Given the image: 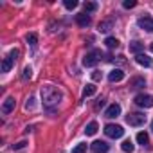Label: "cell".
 Instances as JSON below:
<instances>
[{
    "label": "cell",
    "mask_w": 153,
    "mask_h": 153,
    "mask_svg": "<svg viewBox=\"0 0 153 153\" xmlns=\"http://www.w3.org/2000/svg\"><path fill=\"white\" fill-rule=\"evenodd\" d=\"M142 49H144V43H142V42H137V40H135V42H131V43H130V51H131V52H135V54H140V51H142Z\"/></svg>",
    "instance_id": "5bb4252c"
},
{
    "label": "cell",
    "mask_w": 153,
    "mask_h": 153,
    "mask_svg": "<svg viewBox=\"0 0 153 153\" xmlns=\"http://www.w3.org/2000/svg\"><path fill=\"white\" fill-rule=\"evenodd\" d=\"M97 128H99V126H97V123H96V121H92V123H88V124H87L85 133H87V135H96V133H97Z\"/></svg>",
    "instance_id": "9a60e30c"
},
{
    "label": "cell",
    "mask_w": 153,
    "mask_h": 153,
    "mask_svg": "<svg viewBox=\"0 0 153 153\" xmlns=\"http://www.w3.org/2000/svg\"><path fill=\"white\" fill-rule=\"evenodd\" d=\"M105 43H106L108 49H117V47H119V40L114 38V36H108V38L105 40Z\"/></svg>",
    "instance_id": "2e32d148"
},
{
    "label": "cell",
    "mask_w": 153,
    "mask_h": 153,
    "mask_svg": "<svg viewBox=\"0 0 153 153\" xmlns=\"http://www.w3.org/2000/svg\"><path fill=\"white\" fill-rule=\"evenodd\" d=\"M42 101H43L45 106H54V105H58L61 101V92L56 87L47 85V87L42 88Z\"/></svg>",
    "instance_id": "6da1fadb"
},
{
    "label": "cell",
    "mask_w": 153,
    "mask_h": 153,
    "mask_svg": "<svg viewBox=\"0 0 153 153\" xmlns=\"http://www.w3.org/2000/svg\"><path fill=\"white\" fill-rule=\"evenodd\" d=\"M137 24H139L140 29H144V31H148V33H153V18H151L149 15L140 16V18L137 20Z\"/></svg>",
    "instance_id": "8992f818"
},
{
    "label": "cell",
    "mask_w": 153,
    "mask_h": 153,
    "mask_svg": "<svg viewBox=\"0 0 153 153\" xmlns=\"http://www.w3.org/2000/svg\"><path fill=\"white\" fill-rule=\"evenodd\" d=\"M144 85H146V81L142 78H133L131 79V88H142Z\"/></svg>",
    "instance_id": "7402d4cb"
},
{
    "label": "cell",
    "mask_w": 153,
    "mask_h": 153,
    "mask_svg": "<svg viewBox=\"0 0 153 153\" xmlns=\"http://www.w3.org/2000/svg\"><path fill=\"white\" fill-rule=\"evenodd\" d=\"M133 103L137 106H140V108H151L153 106V97L149 94H137L135 99H133Z\"/></svg>",
    "instance_id": "277c9868"
},
{
    "label": "cell",
    "mask_w": 153,
    "mask_h": 153,
    "mask_svg": "<svg viewBox=\"0 0 153 153\" xmlns=\"http://www.w3.org/2000/svg\"><path fill=\"white\" fill-rule=\"evenodd\" d=\"M110 29H112V20H105V22L99 24V31L101 33H108Z\"/></svg>",
    "instance_id": "44dd1931"
},
{
    "label": "cell",
    "mask_w": 153,
    "mask_h": 153,
    "mask_svg": "<svg viewBox=\"0 0 153 153\" xmlns=\"http://www.w3.org/2000/svg\"><path fill=\"white\" fill-rule=\"evenodd\" d=\"M121 114V106L117 105V103H114V105H110L108 108H106V112H105V117H108V119H114V117H117Z\"/></svg>",
    "instance_id": "9c48e42d"
},
{
    "label": "cell",
    "mask_w": 153,
    "mask_h": 153,
    "mask_svg": "<svg viewBox=\"0 0 153 153\" xmlns=\"http://www.w3.org/2000/svg\"><path fill=\"white\" fill-rule=\"evenodd\" d=\"M117 61H119V63H126V59H124V56H117Z\"/></svg>",
    "instance_id": "1f68e13d"
},
{
    "label": "cell",
    "mask_w": 153,
    "mask_h": 153,
    "mask_svg": "<svg viewBox=\"0 0 153 153\" xmlns=\"http://www.w3.org/2000/svg\"><path fill=\"white\" fill-rule=\"evenodd\" d=\"M92 79H94V81H99V79H101V74H99V72H94V74H92Z\"/></svg>",
    "instance_id": "4dcf8cb0"
},
{
    "label": "cell",
    "mask_w": 153,
    "mask_h": 153,
    "mask_svg": "<svg viewBox=\"0 0 153 153\" xmlns=\"http://www.w3.org/2000/svg\"><path fill=\"white\" fill-rule=\"evenodd\" d=\"M25 140H20V142H16V144H13V149H20V148H25Z\"/></svg>",
    "instance_id": "f1b7e54d"
},
{
    "label": "cell",
    "mask_w": 153,
    "mask_h": 153,
    "mask_svg": "<svg viewBox=\"0 0 153 153\" xmlns=\"http://www.w3.org/2000/svg\"><path fill=\"white\" fill-rule=\"evenodd\" d=\"M135 61H137L139 65H142V67H151V63H153V61H151V58H149V56H146V54H142V52L135 56Z\"/></svg>",
    "instance_id": "7c38bea8"
},
{
    "label": "cell",
    "mask_w": 153,
    "mask_h": 153,
    "mask_svg": "<svg viewBox=\"0 0 153 153\" xmlns=\"http://www.w3.org/2000/svg\"><path fill=\"white\" fill-rule=\"evenodd\" d=\"M123 7H124V9H131V7H135V0H124V2H123Z\"/></svg>",
    "instance_id": "4316f807"
},
{
    "label": "cell",
    "mask_w": 153,
    "mask_h": 153,
    "mask_svg": "<svg viewBox=\"0 0 153 153\" xmlns=\"http://www.w3.org/2000/svg\"><path fill=\"white\" fill-rule=\"evenodd\" d=\"M90 148H92L94 153H106V151L110 149V144H106L105 140H94V142L90 144Z\"/></svg>",
    "instance_id": "52a82bcc"
},
{
    "label": "cell",
    "mask_w": 153,
    "mask_h": 153,
    "mask_svg": "<svg viewBox=\"0 0 153 153\" xmlns=\"http://www.w3.org/2000/svg\"><path fill=\"white\" fill-rule=\"evenodd\" d=\"M105 133H106V137H110V139H119V137L124 135V130H123V126H119V124H106V126H105Z\"/></svg>",
    "instance_id": "3957f363"
},
{
    "label": "cell",
    "mask_w": 153,
    "mask_h": 153,
    "mask_svg": "<svg viewBox=\"0 0 153 153\" xmlns=\"http://www.w3.org/2000/svg\"><path fill=\"white\" fill-rule=\"evenodd\" d=\"M126 123L130 126H142L146 123V115L140 114V112H131V114L126 115Z\"/></svg>",
    "instance_id": "7a4b0ae2"
},
{
    "label": "cell",
    "mask_w": 153,
    "mask_h": 153,
    "mask_svg": "<svg viewBox=\"0 0 153 153\" xmlns=\"http://www.w3.org/2000/svg\"><path fill=\"white\" fill-rule=\"evenodd\" d=\"M18 56H20V51H18V49H13V51H11V52H9V58H11V59H13V61H15V59H16V58H18Z\"/></svg>",
    "instance_id": "83f0119b"
},
{
    "label": "cell",
    "mask_w": 153,
    "mask_h": 153,
    "mask_svg": "<svg viewBox=\"0 0 153 153\" xmlns=\"http://www.w3.org/2000/svg\"><path fill=\"white\" fill-rule=\"evenodd\" d=\"M137 142H139V144H142V146H144V144H148V142H149L148 133H146V131H139V133H137Z\"/></svg>",
    "instance_id": "ffe728a7"
},
{
    "label": "cell",
    "mask_w": 153,
    "mask_h": 153,
    "mask_svg": "<svg viewBox=\"0 0 153 153\" xmlns=\"http://www.w3.org/2000/svg\"><path fill=\"white\" fill-rule=\"evenodd\" d=\"M25 42H27L29 45H36V43H38V36H36L34 33H29V34L25 36Z\"/></svg>",
    "instance_id": "603a6c76"
},
{
    "label": "cell",
    "mask_w": 153,
    "mask_h": 153,
    "mask_svg": "<svg viewBox=\"0 0 153 153\" xmlns=\"http://www.w3.org/2000/svg\"><path fill=\"white\" fill-rule=\"evenodd\" d=\"M97 92V87L94 85V83H88L85 88H83V97H90V96H94Z\"/></svg>",
    "instance_id": "4fadbf2b"
},
{
    "label": "cell",
    "mask_w": 153,
    "mask_h": 153,
    "mask_svg": "<svg viewBox=\"0 0 153 153\" xmlns=\"http://www.w3.org/2000/svg\"><path fill=\"white\" fill-rule=\"evenodd\" d=\"M31 76H33V68H31V67H25V68H24V74H22V78H24V79H29Z\"/></svg>",
    "instance_id": "484cf974"
},
{
    "label": "cell",
    "mask_w": 153,
    "mask_h": 153,
    "mask_svg": "<svg viewBox=\"0 0 153 153\" xmlns=\"http://www.w3.org/2000/svg\"><path fill=\"white\" fill-rule=\"evenodd\" d=\"M149 49H151V52H153V43H151V45H149Z\"/></svg>",
    "instance_id": "d6a6232c"
},
{
    "label": "cell",
    "mask_w": 153,
    "mask_h": 153,
    "mask_svg": "<svg viewBox=\"0 0 153 153\" xmlns=\"http://www.w3.org/2000/svg\"><path fill=\"white\" fill-rule=\"evenodd\" d=\"M76 24L79 27H88L90 25V16L87 13H81V15H76Z\"/></svg>",
    "instance_id": "30bf717a"
},
{
    "label": "cell",
    "mask_w": 153,
    "mask_h": 153,
    "mask_svg": "<svg viewBox=\"0 0 153 153\" xmlns=\"http://www.w3.org/2000/svg\"><path fill=\"white\" fill-rule=\"evenodd\" d=\"M101 58H103V52L101 51H92V52H88L83 58V65L85 67H94L97 61H101Z\"/></svg>",
    "instance_id": "5b68a950"
},
{
    "label": "cell",
    "mask_w": 153,
    "mask_h": 153,
    "mask_svg": "<svg viewBox=\"0 0 153 153\" xmlns=\"http://www.w3.org/2000/svg\"><path fill=\"white\" fill-rule=\"evenodd\" d=\"M121 148H123V151H124V153H131V151L135 149V146H133V142H131L130 139H126V140L121 144Z\"/></svg>",
    "instance_id": "e0dca14e"
},
{
    "label": "cell",
    "mask_w": 153,
    "mask_h": 153,
    "mask_svg": "<svg viewBox=\"0 0 153 153\" xmlns=\"http://www.w3.org/2000/svg\"><path fill=\"white\" fill-rule=\"evenodd\" d=\"M15 105H16L15 97H7V99L4 101V105H2V112H4V114H11V112L15 110Z\"/></svg>",
    "instance_id": "8fae6325"
},
{
    "label": "cell",
    "mask_w": 153,
    "mask_h": 153,
    "mask_svg": "<svg viewBox=\"0 0 153 153\" xmlns=\"http://www.w3.org/2000/svg\"><path fill=\"white\" fill-rule=\"evenodd\" d=\"M83 9H85L87 15H88V13H94V11H97V4H96V2H85V4H83Z\"/></svg>",
    "instance_id": "ac0fdd59"
},
{
    "label": "cell",
    "mask_w": 153,
    "mask_h": 153,
    "mask_svg": "<svg viewBox=\"0 0 153 153\" xmlns=\"http://www.w3.org/2000/svg\"><path fill=\"white\" fill-rule=\"evenodd\" d=\"M151 130H153V123H151Z\"/></svg>",
    "instance_id": "836d02e7"
},
{
    "label": "cell",
    "mask_w": 153,
    "mask_h": 153,
    "mask_svg": "<svg viewBox=\"0 0 153 153\" xmlns=\"http://www.w3.org/2000/svg\"><path fill=\"white\" fill-rule=\"evenodd\" d=\"M33 101H34V99H33V97H31V99H27V103H25V108H27V110H29V108H33V106H34V103H33Z\"/></svg>",
    "instance_id": "f546056e"
},
{
    "label": "cell",
    "mask_w": 153,
    "mask_h": 153,
    "mask_svg": "<svg viewBox=\"0 0 153 153\" xmlns=\"http://www.w3.org/2000/svg\"><path fill=\"white\" fill-rule=\"evenodd\" d=\"M123 78H124V72H123L121 68H114V70L108 74V81H110V83H117V81H123Z\"/></svg>",
    "instance_id": "ba28073f"
},
{
    "label": "cell",
    "mask_w": 153,
    "mask_h": 153,
    "mask_svg": "<svg viewBox=\"0 0 153 153\" xmlns=\"http://www.w3.org/2000/svg\"><path fill=\"white\" fill-rule=\"evenodd\" d=\"M85 151H87V144H78L72 149V153H85Z\"/></svg>",
    "instance_id": "d4e9b609"
},
{
    "label": "cell",
    "mask_w": 153,
    "mask_h": 153,
    "mask_svg": "<svg viewBox=\"0 0 153 153\" xmlns=\"http://www.w3.org/2000/svg\"><path fill=\"white\" fill-rule=\"evenodd\" d=\"M13 63H15V61H13L9 56H7V58H4V61H2V72H9V70H11V67H13Z\"/></svg>",
    "instance_id": "d6986e66"
},
{
    "label": "cell",
    "mask_w": 153,
    "mask_h": 153,
    "mask_svg": "<svg viewBox=\"0 0 153 153\" xmlns=\"http://www.w3.org/2000/svg\"><path fill=\"white\" fill-rule=\"evenodd\" d=\"M65 7L67 9H76V7H78V2H76V0H65Z\"/></svg>",
    "instance_id": "cb8c5ba5"
}]
</instances>
